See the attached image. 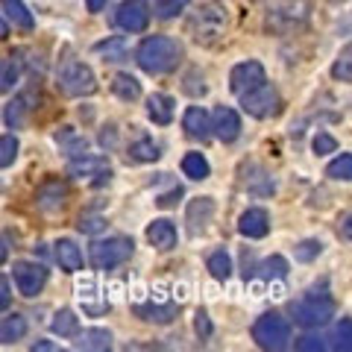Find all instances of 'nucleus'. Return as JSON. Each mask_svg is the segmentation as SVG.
I'll return each mask as SVG.
<instances>
[{
    "mask_svg": "<svg viewBox=\"0 0 352 352\" xmlns=\"http://www.w3.org/2000/svg\"><path fill=\"white\" fill-rule=\"evenodd\" d=\"M56 261H59V267H62L65 273L82 270V252H80V247H76L74 241H68V238H62L59 244H56Z\"/></svg>",
    "mask_w": 352,
    "mask_h": 352,
    "instance_id": "nucleus-19",
    "label": "nucleus"
},
{
    "mask_svg": "<svg viewBox=\"0 0 352 352\" xmlns=\"http://www.w3.org/2000/svg\"><path fill=\"white\" fill-rule=\"evenodd\" d=\"M182 173L188 176V179L203 182V179H208V173H212V168H208V162H206L203 153H188V156L182 159Z\"/></svg>",
    "mask_w": 352,
    "mask_h": 352,
    "instance_id": "nucleus-25",
    "label": "nucleus"
},
{
    "mask_svg": "<svg viewBox=\"0 0 352 352\" xmlns=\"http://www.w3.org/2000/svg\"><path fill=\"white\" fill-rule=\"evenodd\" d=\"M135 62L144 74H153V76L170 74L182 62V44L168 36H150L135 50Z\"/></svg>",
    "mask_w": 352,
    "mask_h": 352,
    "instance_id": "nucleus-1",
    "label": "nucleus"
},
{
    "mask_svg": "<svg viewBox=\"0 0 352 352\" xmlns=\"http://www.w3.org/2000/svg\"><path fill=\"white\" fill-rule=\"evenodd\" d=\"M147 115L153 118V124L168 126L170 120H173V97H168V94H150Z\"/></svg>",
    "mask_w": 352,
    "mask_h": 352,
    "instance_id": "nucleus-20",
    "label": "nucleus"
},
{
    "mask_svg": "<svg viewBox=\"0 0 352 352\" xmlns=\"http://www.w3.org/2000/svg\"><path fill=\"white\" fill-rule=\"evenodd\" d=\"M214 217V200L212 197H197V200L188 206V232L191 235H203L208 223Z\"/></svg>",
    "mask_w": 352,
    "mask_h": 352,
    "instance_id": "nucleus-13",
    "label": "nucleus"
},
{
    "mask_svg": "<svg viewBox=\"0 0 352 352\" xmlns=\"http://www.w3.org/2000/svg\"><path fill=\"white\" fill-rule=\"evenodd\" d=\"M129 159L132 162H156L159 159V144L153 138H141L129 147Z\"/></svg>",
    "mask_w": 352,
    "mask_h": 352,
    "instance_id": "nucleus-29",
    "label": "nucleus"
},
{
    "mask_svg": "<svg viewBox=\"0 0 352 352\" xmlns=\"http://www.w3.org/2000/svg\"><path fill=\"white\" fill-rule=\"evenodd\" d=\"M115 24L124 32H144L150 24V3L147 0H124L115 12Z\"/></svg>",
    "mask_w": 352,
    "mask_h": 352,
    "instance_id": "nucleus-8",
    "label": "nucleus"
},
{
    "mask_svg": "<svg viewBox=\"0 0 352 352\" xmlns=\"http://www.w3.org/2000/svg\"><path fill=\"white\" fill-rule=\"evenodd\" d=\"M50 329H53V335H59V338H74L80 332V317H76L71 308H62V311L53 314Z\"/></svg>",
    "mask_w": 352,
    "mask_h": 352,
    "instance_id": "nucleus-23",
    "label": "nucleus"
},
{
    "mask_svg": "<svg viewBox=\"0 0 352 352\" xmlns=\"http://www.w3.org/2000/svg\"><path fill=\"white\" fill-rule=\"evenodd\" d=\"M109 3V0H85V6H88V12H100V9Z\"/></svg>",
    "mask_w": 352,
    "mask_h": 352,
    "instance_id": "nucleus-47",
    "label": "nucleus"
},
{
    "mask_svg": "<svg viewBox=\"0 0 352 352\" xmlns=\"http://www.w3.org/2000/svg\"><path fill=\"white\" fill-rule=\"evenodd\" d=\"M258 270H261L264 279H285V276H288V261H285L282 256H273L267 261H261Z\"/></svg>",
    "mask_w": 352,
    "mask_h": 352,
    "instance_id": "nucleus-34",
    "label": "nucleus"
},
{
    "mask_svg": "<svg viewBox=\"0 0 352 352\" xmlns=\"http://www.w3.org/2000/svg\"><path fill=\"white\" fill-rule=\"evenodd\" d=\"M112 91L120 97V100H138L141 97V82L135 80V76H129V74H118L112 80Z\"/></svg>",
    "mask_w": 352,
    "mask_h": 352,
    "instance_id": "nucleus-27",
    "label": "nucleus"
},
{
    "mask_svg": "<svg viewBox=\"0 0 352 352\" xmlns=\"http://www.w3.org/2000/svg\"><path fill=\"white\" fill-rule=\"evenodd\" d=\"M326 176L335 182H349L352 179V156L349 153H340V156L326 168Z\"/></svg>",
    "mask_w": 352,
    "mask_h": 352,
    "instance_id": "nucleus-30",
    "label": "nucleus"
},
{
    "mask_svg": "<svg viewBox=\"0 0 352 352\" xmlns=\"http://www.w3.org/2000/svg\"><path fill=\"white\" fill-rule=\"evenodd\" d=\"M238 232L244 238H264L270 232V214L264 208H247L238 220Z\"/></svg>",
    "mask_w": 352,
    "mask_h": 352,
    "instance_id": "nucleus-14",
    "label": "nucleus"
},
{
    "mask_svg": "<svg viewBox=\"0 0 352 352\" xmlns=\"http://www.w3.org/2000/svg\"><path fill=\"white\" fill-rule=\"evenodd\" d=\"M179 197H182V188H179V185H176V188H173V191H168V194H162V197H159V200H156V203H159L162 208H168V206H173L176 200H179Z\"/></svg>",
    "mask_w": 352,
    "mask_h": 352,
    "instance_id": "nucleus-46",
    "label": "nucleus"
},
{
    "mask_svg": "<svg viewBox=\"0 0 352 352\" xmlns=\"http://www.w3.org/2000/svg\"><path fill=\"white\" fill-rule=\"evenodd\" d=\"M323 252V244L320 241H302V244H296V250H294V256H296V261H314L317 256Z\"/></svg>",
    "mask_w": 352,
    "mask_h": 352,
    "instance_id": "nucleus-39",
    "label": "nucleus"
},
{
    "mask_svg": "<svg viewBox=\"0 0 352 352\" xmlns=\"http://www.w3.org/2000/svg\"><path fill=\"white\" fill-rule=\"evenodd\" d=\"M27 335V317L21 314H12V317H3L0 320V344H15V340H21Z\"/></svg>",
    "mask_w": 352,
    "mask_h": 352,
    "instance_id": "nucleus-24",
    "label": "nucleus"
},
{
    "mask_svg": "<svg viewBox=\"0 0 352 352\" xmlns=\"http://www.w3.org/2000/svg\"><path fill=\"white\" fill-rule=\"evenodd\" d=\"M264 80H267V76H264V65L250 59V62H241L232 68V74H229V88L241 97V94L252 91L256 85H261Z\"/></svg>",
    "mask_w": 352,
    "mask_h": 352,
    "instance_id": "nucleus-10",
    "label": "nucleus"
},
{
    "mask_svg": "<svg viewBox=\"0 0 352 352\" xmlns=\"http://www.w3.org/2000/svg\"><path fill=\"white\" fill-rule=\"evenodd\" d=\"M197 76H200V74H197V71H191L188 76H185V91H188V94H206V85L200 82V85H197Z\"/></svg>",
    "mask_w": 352,
    "mask_h": 352,
    "instance_id": "nucleus-45",
    "label": "nucleus"
},
{
    "mask_svg": "<svg viewBox=\"0 0 352 352\" xmlns=\"http://www.w3.org/2000/svg\"><path fill=\"white\" fill-rule=\"evenodd\" d=\"M56 85H59V91L68 94V97H88V94L97 91V76L85 62H74L71 59V62H65L59 68Z\"/></svg>",
    "mask_w": 352,
    "mask_h": 352,
    "instance_id": "nucleus-5",
    "label": "nucleus"
},
{
    "mask_svg": "<svg viewBox=\"0 0 352 352\" xmlns=\"http://www.w3.org/2000/svg\"><path fill=\"white\" fill-rule=\"evenodd\" d=\"M0 12H3L18 30H24V32H30L32 27H36V21H32L30 9L21 3V0H0Z\"/></svg>",
    "mask_w": 352,
    "mask_h": 352,
    "instance_id": "nucleus-21",
    "label": "nucleus"
},
{
    "mask_svg": "<svg viewBox=\"0 0 352 352\" xmlns=\"http://www.w3.org/2000/svg\"><path fill=\"white\" fill-rule=\"evenodd\" d=\"M332 3H344V0H332Z\"/></svg>",
    "mask_w": 352,
    "mask_h": 352,
    "instance_id": "nucleus-52",
    "label": "nucleus"
},
{
    "mask_svg": "<svg viewBox=\"0 0 352 352\" xmlns=\"http://www.w3.org/2000/svg\"><path fill=\"white\" fill-rule=\"evenodd\" d=\"M194 329H197V335H200L203 340L212 338V320H208L206 311H197V314H194Z\"/></svg>",
    "mask_w": 352,
    "mask_h": 352,
    "instance_id": "nucleus-43",
    "label": "nucleus"
},
{
    "mask_svg": "<svg viewBox=\"0 0 352 352\" xmlns=\"http://www.w3.org/2000/svg\"><path fill=\"white\" fill-rule=\"evenodd\" d=\"M68 173L71 176H76V179H88V176H94V185H103V182H109V176H112V170H109V164H106V159H97V156H80L76 162H71L68 164Z\"/></svg>",
    "mask_w": 352,
    "mask_h": 352,
    "instance_id": "nucleus-11",
    "label": "nucleus"
},
{
    "mask_svg": "<svg viewBox=\"0 0 352 352\" xmlns=\"http://www.w3.org/2000/svg\"><path fill=\"white\" fill-rule=\"evenodd\" d=\"M206 267H208V273H212L214 279H220V282H226L229 276H232V258H229L226 250L212 252V256H208V261H206Z\"/></svg>",
    "mask_w": 352,
    "mask_h": 352,
    "instance_id": "nucleus-26",
    "label": "nucleus"
},
{
    "mask_svg": "<svg viewBox=\"0 0 352 352\" xmlns=\"http://www.w3.org/2000/svg\"><path fill=\"white\" fill-rule=\"evenodd\" d=\"M241 106H244V112H247V115L264 120V118H273V115L279 112L282 97H279L276 88H273L267 80H264L261 85L252 88V91L241 94Z\"/></svg>",
    "mask_w": 352,
    "mask_h": 352,
    "instance_id": "nucleus-7",
    "label": "nucleus"
},
{
    "mask_svg": "<svg viewBox=\"0 0 352 352\" xmlns=\"http://www.w3.org/2000/svg\"><path fill=\"white\" fill-rule=\"evenodd\" d=\"M15 159H18V138L0 135V168H9Z\"/></svg>",
    "mask_w": 352,
    "mask_h": 352,
    "instance_id": "nucleus-36",
    "label": "nucleus"
},
{
    "mask_svg": "<svg viewBox=\"0 0 352 352\" xmlns=\"http://www.w3.org/2000/svg\"><path fill=\"white\" fill-rule=\"evenodd\" d=\"M212 129H214V135L220 141H235L241 135V118L235 109H229V106H220L217 112H214V120H212Z\"/></svg>",
    "mask_w": 352,
    "mask_h": 352,
    "instance_id": "nucleus-15",
    "label": "nucleus"
},
{
    "mask_svg": "<svg viewBox=\"0 0 352 352\" xmlns=\"http://www.w3.org/2000/svg\"><path fill=\"white\" fill-rule=\"evenodd\" d=\"M147 241L156 250L168 252L176 247V226L170 223V220H153V223L147 226Z\"/></svg>",
    "mask_w": 352,
    "mask_h": 352,
    "instance_id": "nucleus-17",
    "label": "nucleus"
},
{
    "mask_svg": "<svg viewBox=\"0 0 352 352\" xmlns=\"http://www.w3.org/2000/svg\"><path fill=\"white\" fill-rule=\"evenodd\" d=\"M182 126H185V132H188L191 138H200V141H206V138H208V129H212V124H208V115L203 112L200 106L185 109Z\"/></svg>",
    "mask_w": 352,
    "mask_h": 352,
    "instance_id": "nucleus-18",
    "label": "nucleus"
},
{
    "mask_svg": "<svg viewBox=\"0 0 352 352\" xmlns=\"http://www.w3.org/2000/svg\"><path fill=\"white\" fill-rule=\"evenodd\" d=\"M344 235L349 238V214H344Z\"/></svg>",
    "mask_w": 352,
    "mask_h": 352,
    "instance_id": "nucleus-50",
    "label": "nucleus"
},
{
    "mask_svg": "<svg viewBox=\"0 0 352 352\" xmlns=\"http://www.w3.org/2000/svg\"><path fill=\"white\" fill-rule=\"evenodd\" d=\"M32 349H44V352H47V349H56V346L47 344V340H36V344H32Z\"/></svg>",
    "mask_w": 352,
    "mask_h": 352,
    "instance_id": "nucleus-49",
    "label": "nucleus"
},
{
    "mask_svg": "<svg viewBox=\"0 0 352 352\" xmlns=\"http://www.w3.org/2000/svg\"><path fill=\"white\" fill-rule=\"evenodd\" d=\"M132 238L124 235H115V238H106V241H94L91 244V264L97 270H112L120 267L124 261H129L132 256Z\"/></svg>",
    "mask_w": 352,
    "mask_h": 352,
    "instance_id": "nucleus-6",
    "label": "nucleus"
},
{
    "mask_svg": "<svg viewBox=\"0 0 352 352\" xmlns=\"http://www.w3.org/2000/svg\"><path fill=\"white\" fill-rule=\"evenodd\" d=\"M9 302H12V288H9L6 276H0V311H6Z\"/></svg>",
    "mask_w": 352,
    "mask_h": 352,
    "instance_id": "nucleus-44",
    "label": "nucleus"
},
{
    "mask_svg": "<svg viewBox=\"0 0 352 352\" xmlns=\"http://www.w3.org/2000/svg\"><path fill=\"white\" fill-rule=\"evenodd\" d=\"M188 6V0H153V15L162 21H170Z\"/></svg>",
    "mask_w": 352,
    "mask_h": 352,
    "instance_id": "nucleus-32",
    "label": "nucleus"
},
{
    "mask_svg": "<svg viewBox=\"0 0 352 352\" xmlns=\"http://www.w3.org/2000/svg\"><path fill=\"white\" fill-rule=\"evenodd\" d=\"M18 62L12 59H0V94L12 91V85L18 82Z\"/></svg>",
    "mask_w": 352,
    "mask_h": 352,
    "instance_id": "nucleus-33",
    "label": "nucleus"
},
{
    "mask_svg": "<svg viewBox=\"0 0 352 352\" xmlns=\"http://www.w3.org/2000/svg\"><path fill=\"white\" fill-rule=\"evenodd\" d=\"M6 261V247H3V241H0V264Z\"/></svg>",
    "mask_w": 352,
    "mask_h": 352,
    "instance_id": "nucleus-51",
    "label": "nucleus"
},
{
    "mask_svg": "<svg viewBox=\"0 0 352 352\" xmlns=\"http://www.w3.org/2000/svg\"><path fill=\"white\" fill-rule=\"evenodd\" d=\"M6 36H9V24H6V18L0 15V41H3Z\"/></svg>",
    "mask_w": 352,
    "mask_h": 352,
    "instance_id": "nucleus-48",
    "label": "nucleus"
},
{
    "mask_svg": "<svg viewBox=\"0 0 352 352\" xmlns=\"http://www.w3.org/2000/svg\"><path fill=\"white\" fill-rule=\"evenodd\" d=\"M135 314L150 323H170L173 320V305H135Z\"/></svg>",
    "mask_w": 352,
    "mask_h": 352,
    "instance_id": "nucleus-28",
    "label": "nucleus"
},
{
    "mask_svg": "<svg viewBox=\"0 0 352 352\" xmlns=\"http://www.w3.org/2000/svg\"><path fill=\"white\" fill-rule=\"evenodd\" d=\"M332 346L340 349V352H349V346H352V320H349V317H344V320L338 323V329H335V344Z\"/></svg>",
    "mask_w": 352,
    "mask_h": 352,
    "instance_id": "nucleus-37",
    "label": "nucleus"
},
{
    "mask_svg": "<svg viewBox=\"0 0 352 352\" xmlns=\"http://www.w3.org/2000/svg\"><path fill=\"white\" fill-rule=\"evenodd\" d=\"M226 24H229V15H226V6L220 0H212V3L200 6L188 21V32L194 36V41L200 47H217L226 36Z\"/></svg>",
    "mask_w": 352,
    "mask_h": 352,
    "instance_id": "nucleus-2",
    "label": "nucleus"
},
{
    "mask_svg": "<svg viewBox=\"0 0 352 352\" xmlns=\"http://www.w3.org/2000/svg\"><path fill=\"white\" fill-rule=\"evenodd\" d=\"M335 311H338V305H335L332 296H326V294L305 296V300L291 305L294 323L302 326V329H320V326H326L335 317Z\"/></svg>",
    "mask_w": 352,
    "mask_h": 352,
    "instance_id": "nucleus-3",
    "label": "nucleus"
},
{
    "mask_svg": "<svg viewBox=\"0 0 352 352\" xmlns=\"http://www.w3.org/2000/svg\"><path fill=\"white\" fill-rule=\"evenodd\" d=\"M252 340H256L261 349L279 352V349H285L291 344V323L276 311L261 314L258 320L252 323Z\"/></svg>",
    "mask_w": 352,
    "mask_h": 352,
    "instance_id": "nucleus-4",
    "label": "nucleus"
},
{
    "mask_svg": "<svg viewBox=\"0 0 352 352\" xmlns=\"http://www.w3.org/2000/svg\"><path fill=\"white\" fill-rule=\"evenodd\" d=\"M332 76H335V80H340V82L352 80V47H349V44L344 47V53L338 56V62L332 65Z\"/></svg>",
    "mask_w": 352,
    "mask_h": 352,
    "instance_id": "nucleus-35",
    "label": "nucleus"
},
{
    "mask_svg": "<svg viewBox=\"0 0 352 352\" xmlns=\"http://www.w3.org/2000/svg\"><path fill=\"white\" fill-rule=\"evenodd\" d=\"M76 349H91V352H103V349H112V335L106 329H85L80 335L76 332Z\"/></svg>",
    "mask_w": 352,
    "mask_h": 352,
    "instance_id": "nucleus-22",
    "label": "nucleus"
},
{
    "mask_svg": "<svg viewBox=\"0 0 352 352\" xmlns=\"http://www.w3.org/2000/svg\"><path fill=\"white\" fill-rule=\"evenodd\" d=\"M65 200H68V185L59 182V179H47L36 191V206L41 212H59L65 206Z\"/></svg>",
    "mask_w": 352,
    "mask_h": 352,
    "instance_id": "nucleus-12",
    "label": "nucleus"
},
{
    "mask_svg": "<svg viewBox=\"0 0 352 352\" xmlns=\"http://www.w3.org/2000/svg\"><path fill=\"white\" fill-rule=\"evenodd\" d=\"M311 147H314L317 156H326V153H335V150H338V141H335L332 135H329V132H317Z\"/></svg>",
    "mask_w": 352,
    "mask_h": 352,
    "instance_id": "nucleus-41",
    "label": "nucleus"
},
{
    "mask_svg": "<svg viewBox=\"0 0 352 352\" xmlns=\"http://www.w3.org/2000/svg\"><path fill=\"white\" fill-rule=\"evenodd\" d=\"M76 229L85 232V235H94V232H100V229H106V220L100 214H82L80 223H76Z\"/></svg>",
    "mask_w": 352,
    "mask_h": 352,
    "instance_id": "nucleus-40",
    "label": "nucleus"
},
{
    "mask_svg": "<svg viewBox=\"0 0 352 352\" xmlns=\"http://www.w3.org/2000/svg\"><path fill=\"white\" fill-rule=\"evenodd\" d=\"M56 141H62V144H68V153L71 156H85V138H80V135H74V132L65 126V132H59L56 135Z\"/></svg>",
    "mask_w": 352,
    "mask_h": 352,
    "instance_id": "nucleus-38",
    "label": "nucleus"
},
{
    "mask_svg": "<svg viewBox=\"0 0 352 352\" xmlns=\"http://www.w3.org/2000/svg\"><path fill=\"white\" fill-rule=\"evenodd\" d=\"M94 50L100 53V56H106V62H120V59H126V44H124V38H120V36L100 41Z\"/></svg>",
    "mask_w": 352,
    "mask_h": 352,
    "instance_id": "nucleus-31",
    "label": "nucleus"
},
{
    "mask_svg": "<svg viewBox=\"0 0 352 352\" xmlns=\"http://www.w3.org/2000/svg\"><path fill=\"white\" fill-rule=\"evenodd\" d=\"M12 276H15L18 291L24 294V296L41 294V288L47 285V270H44L41 264H36V261H15Z\"/></svg>",
    "mask_w": 352,
    "mask_h": 352,
    "instance_id": "nucleus-9",
    "label": "nucleus"
},
{
    "mask_svg": "<svg viewBox=\"0 0 352 352\" xmlns=\"http://www.w3.org/2000/svg\"><path fill=\"white\" fill-rule=\"evenodd\" d=\"M36 97H38V94L24 91V94H18L15 100L6 106V115H3V118H6V126H9V129H21V126L27 124V118H30V112H32L30 103L36 100Z\"/></svg>",
    "mask_w": 352,
    "mask_h": 352,
    "instance_id": "nucleus-16",
    "label": "nucleus"
},
{
    "mask_svg": "<svg viewBox=\"0 0 352 352\" xmlns=\"http://www.w3.org/2000/svg\"><path fill=\"white\" fill-rule=\"evenodd\" d=\"M326 346H329L326 338H320V335H305V338L296 340V349L300 352H323Z\"/></svg>",
    "mask_w": 352,
    "mask_h": 352,
    "instance_id": "nucleus-42",
    "label": "nucleus"
}]
</instances>
